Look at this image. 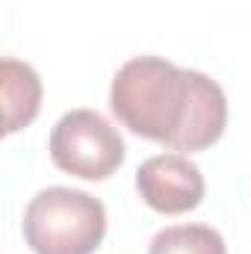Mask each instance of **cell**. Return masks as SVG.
Segmentation results:
<instances>
[{
    "label": "cell",
    "instance_id": "6da1fadb",
    "mask_svg": "<svg viewBox=\"0 0 251 254\" xmlns=\"http://www.w3.org/2000/svg\"><path fill=\"white\" fill-rule=\"evenodd\" d=\"M116 119L136 136L172 151H207L228 125V101L216 80L163 57H133L110 89Z\"/></svg>",
    "mask_w": 251,
    "mask_h": 254
},
{
    "label": "cell",
    "instance_id": "3957f363",
    "mask_svg": "<svg viewBox=\"0 0 251 254\" xmlns=\"http://www.w3.org/2000/svg\"><path fill=\"white\" fill-rule=\"evenodd\" d=\"M51 160L83 181H107L125 163V139L95 110H71L51 130Z\"/></svg>",
    "mask_w": 251,
    "mask_h": 254
},
{
    "label": "cell",
    "instance_id": "7a4b0ae2",
    "mask_svg": "<svg viewBox=\"0 0 251 254\" xmlns=\"http://www.w3.org/2000/svg\"><path fill=\"white\" fill-rule=\"evenodd\" d=\"M104 234L107 210L83 190L48 187L24 210V240L36 254H92Z\"/></svg>",
    "mask_w": 251,
    "mask_h": 254
},
{
    "label": "cell",
    "instance_id": "277c9868",
    "mask_svg": "<svg viewBox=\"0 0 251 254\" xmlns=\"http://www.w3.org/2000/svg\"><path fill=\"white\" fill-rule=\"evenodd\" d=\"M136 190L151 210L163 216H181L201 204L204 175L184 154H157L139 166Z\"/></svg>",
    "mask_w": 251,
    "mask_h": 254
},
{
    "label": "cell",
    "instance_id": "8992f818",
    "mask_svg": "<svg viewBox=\"0 0 251 254\" xmlns=\"http://www.w3.org/2000/svg\"><path fill=\"white\" fill-rule=\"evenodd\" d=\"M148 254H228V246L210 225H172L151 240Z\"/></svg>",
    "mask_w": 251,
    "mask_h": 254
},
{
    "label": "cell",
    "instance_id": "5b68a950",
    "mask_svg": "<svg viewBox=\"0 0 251 254\" xmlns=\"http://www.w3.org/2000/svg\"><path fill=\"white\" fill-rule=\"evenodd\" d=\"M0 86H3V107H6V133H18L39 116L42 107V80L33 65L6 57L0 63Z\"/></svg>",
    "mask_w": 251,
    "mask_h": 254
}]
</instances>
